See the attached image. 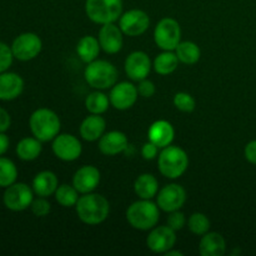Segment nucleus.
I'll return each instance as SVG.
<instances>
[{
	"mask_svg": "<svg viewBox=\"0 0 256 256\" xmlns=\"http://www.w3.org/2000/svg\"><path fill=\"white\" fill-rule=\"evenodd\" d=\"M118 69L108 60L96 59L85 68L84 78L88 84L96 90L112 89L118 82Z\"/></svg>",
	"mask_w": 256,
	"mask_h": 256,
	"instance_id": "obj_5",
	"label": "nucleus"
},
{
	"mask_svg": "<svg viewBox=\"0 0 256 256\" xmlns=\"http://www.w3.org/2000/svg\"><path fill=\"white\" fill-rule=\"evenodd\" d=\"M100 46L106 54H116L122 49L124 44V32H122L119 25L115 22L102 25L99 30Z\"/></svg>",
	"mask_w": 256,
	"mask_h": 256,
	"instance_id": "obj_16",
	"label": "nucleus"
},
{
	"mask_svg": "<svg viewBox=\"0 0 256 256\" xmlns=\"http://www.w3.org/2000/svg\"><path fill=\"white\" fill-rule=\"evenodd\" d=\"M58 186H59V180L55 172L50 170L38 172L32 179V188L34 190L35 195L42 198H49L55 194Z\"/></svg>",
	"mask_w": 256,
	"mask_h": 256,
	"instance_id": "obj_22",
	"label": "nucleus"
},
{
	"mask_svg": "<svg viewBox=\"0 0 256 256\" xmlns=\"http://www.w3.org/2000/svg\"><path fill=\"white\" fill-rule=\"evenodd\" d=\"M100 50H102V46H100L99 39L92 35H85L78 42L76 52L80 59L86 64L98 59Z\"/></svg>",
	"mask_w": 256,
	"mask_h": 256,
	"instance_id": "obj_25",
	"label": "nucleus"
},
{
	"mask_svg": "<svg viewBox=\"0 0 256 256\" xmlns=\"http://www.w3.org/2000/svg\"><path fill=\"white\" fill-rule=\"evenodd\" d=\"M134 192L139 199L152 200V198H156L159 192V182L152 174L145 172L135 179Z\"/></svg>",
	"mask_w": 256,
	"mask_h": 256,
	"instance_id": "obj_24",
	"label": "nucleus"
},
{
	"mask_svg": "<svg viewBox=\"0 0 256 256\" xmlns=\"http://www.w3.org/2000/svg\"><path fill=\"white\" fill-rule=\"evenodd\" d=\"M160 208L149 199H140L132 202L126 210V220L136 230L148 232L159 222Z\"/></svg>",
	"mask_w": 256,
	"mask_h": 256,
	"instance_id": "obj_4",
	"label": "nucleus"
},
{
	"mask_svg": "<svg viewBox=\"0 0 256 256\" xmlns=\"http://www.w3.org/2000/svg\"><path fill=\"white\" fill-rule=\"evenodd\" d=\"M226 252V242L219 232H208L202 236L199 254L202 256H222Z\"/></svg>",
	"mask_w": 256,
	"mask_h": 256,
	"instance_id": "obj_23",
	"label": "nucleus"
},
{
	"mask_svg": "<svg viewBox=\"0 0 256 256\" xmlns=\"http://www.w3.org/2000/svg\"><path fill=\"white\" fill-rule=\"evenodd\" d=\"M188 228L194 235L202 236L210 230V220L202 212H194L188 220Z\"/></svg>",
	"mask_w": 256,
	"mask_h": 256,
	"instance_id": "obj_32",
	"label": "nucleus"
},
{
	"mask_svg": "<svg viewBox=\"0 0 256 256\" xmlns=\"http://www.w3.org/2000/svg\"><path fill=\"white\" fill-rule=\"evenodd\" d=\"M10 146V140L5 132H0V156L5 154L9 150Z\"/></svg>",
	"mask_w": 256,
	"mask_h": 256,
	"instance_id": "obj_41",
	"label": "nucleus"
},
{
	"mask_svg": "<svg viewBox=\"0 0 256 256\" xmlns=\"http://www.w3.org/2000/svg\"><path fill=\"white\" fill-rule=\"evenodd\" d=\"M165 255H166V256H172V255L182 256V255H184V254H182V252H179V250H172V249H170L169 252H165Z\"/></svg>",
	"mask_w": 256,
	"mask_h": 256,
	"instance_id": "obj_42",
	"label": "nucleus"
},
{
	"mask_svg": "<svg viewBox=\"0 0 256 256\" xmlns=\"http://www.w3.org/2000/svg\"><path fill=\"white\" fill-rule=\"evenodd\" d=\"M186 202V192L179 184H168L159 190L156 195V204L160 210L172 212L180 210Z\"/></svg>",
	"mask_w": 256,
	"mask_h": 256,
	"instance_id": "obj_12",
	"label": "nucleus"
},
{
	"mask_svg": "<svg viewBox=\"0 0 256 256\" xmlns=\"http://www.w3.org/2000/svg\"><path fill=\"white\" fill-rule=\"evenodd\" d=\"M110 99L106 94L102 92V90H96V92H90L85 99V108L90 114H98L102 115L109 109Z\"/></svg>",
	"mask_w": 256,
	"mask_h": 256,
	"instance_id": "obj_29",
	"label": "nucleus"
},
{
	"mask_svg": "<svg viewBox=\"0 0 256 256\" xmlns=\"http://www.w3.org/2000/svg\"><path fill=\"white\" fill-rule=\"evenodd\" d=\"M158 155H159V146L154 144L152 142H148L142 145V156L145 160H154L156 159Z\"/></svg>",
	"mask_w": 256,
	"mask_h": 256,
	"instance_id": "obj_38",
	"label": "nucleus"
},
{
	"mask_svg": "<svg viewBox=\"0 0 256 256\" xmlns=\"http://www.w3.org/2000/svg\"><path fill=\"white\" fill-rule=\"evenodd\" d=\"M76 215L86 225H99L108 219L110 214L109 200L100 194H82L75 205Z\"/></svg>",
	"mask_w": 256,
	"mask_h": 256,
	"instance_id": "obj_1",
	"label": "nucleus"
},
{
	"mask_svg": "<svg viewBox=\"0 0 256 256\" xmlns=\"http://www.w3.org/2000/svg\"><path fill=\"white\" fill-rule=\"evenodd\" d=\"M172 102H174V106L182 112H194L195 106H196V102H195V99L192 98V95H190L189 92H176Z\"/></svg>",
	"mask_w": 256,
	"mask_h": 256,
	"instance_id": "obj_33",
	"label": "nucleus"
},
{
	"mask_svg": "<svg viewBox=\"0 0 256 256\" xmlns=\"http://www.w3.org/2000/svg\"><path fill=\"white\" fill-rule=\"evenodd\" d=\"M119 26L124 35L128 36H140L150 26V18L144 10L130 9L122 12L119 18Z\"/></svg>",
	"mask_w": 256,
	"mask_h": 256,
	"instance_id": "obj_10",
	"label": "nucleus"
},
{
	"mask_svg": "<svg viewBox=\"0 0 256 256\" xmlns=\"http://www.w3.org/2000/svg\"><path fill=\"white\" fill-rule=\"evenodd\" d=\"M29 128L32 136L42 142H52L59 135L62 122L55 112L48 108L36 109L29 118Z\"/></svg>",
	"mask_w": 256,
	"mask_h": 256,
	"instance_id": "obj_2",
	"label": "nucleus"
},
{
	"mask_svg": "<svg viewBox=\"0 0 256 256\" xmlns=\"http://www.w3.org/2000/svg\"><path fill=\"white\" fill-rule=\"evenodd\" d=\"M12 60H14V55H12V46L0 42V72H8L12 66Z\"/></svg>",
	"mask_w": 256,
	"mask_h": 256,
	"instance_id": "obj_35",
	"label": "nucleus"
},
{
	"mask_svg": "<svg viewBox=\"0 0 256 256\" xmlns=\"http://www.w3.org/2000/svg\"><path fill=\"white\" fill-rule=\"evenodd\" d=\"M99 150L102 155L106 156H115L129 148V142H128L126 135L119 130H112V132H104L99 140Z\"/></svg>",
	"mask_w": 256,
	"mask_h": 256,
	"instance_id": "obj_18",
	"label": "nucleus"
},
{
	"mask_svg": "<svg viewBox=\"0 0 256 256\" xmlns=\"http://www.w3.org/2000/svg\"><path fill=\"white\" fill-rule=\"evenodd\" d=\"M30 209H32V212L38 218H44L52 210V205L48 202L46 198L39 196L36 199L32 200V205H30Z\"/></svg>",
	"mask_w": 256,
	"mask_h": 256,
	"instance_id": "obj_34",
	"label": "nucleus"
},
{
	"mask_svg": "<svg viewBox=\"0 0 256 256\" xmlns=\"http://www.w3.org/2000/svg\"><path fill=\"white\" fill-rule=\"evenodd\" d=\"M24 92V79L12 72H0V100L12 102Z\"/></svg>",
	"mask_w": 256,
	"mask_h": 256,
	"instance_id": "obj_19",
	"label": "nucleus"
},
{
	"mask_svg": "<svg viewBox=\"0 0 256 256\" xmlns=\"http://www.w3.org/2000/svg\"><path fill=\"white\" fill-rule=\"evenodd\" d=\"M186 218L185 214L180 210H175V212H169V216H168V225L172 228L175 232H179L182 228L186 225Z\"/></svg>",
	"mask_w": 256,
	"mask_h": 256,
	"instance_id": "obj_36",
	"label": "nucleus"
},
{
	"mask_svg": "<svg viewBox=\"0 0 256 256\" xmlns=\"http://www.w3.org/2000/svg\"><path fill=\"white\" fill-rule=\"evenodd\" d=\"M18 168L14 162L5 156H0V188H8L16 182Z\"/></svg>",
	"mask_w": 256,
	"mask_h": 256,
	"instance_id": "obj_31",
	"label": "nucleus"
},
{
	"mask_svg": "<svg viewBox=\"0 0 256 256\" xmlns=\"http://www.w3.org/2000/svg\"><path fill=\"white\" fill-rule=\"evenodd\" d=\"M138 92H139L140 96L142 98H152V95L155 94L156 89H155V84L149 80L146 79H142L139 82V85H138Z\"/></svg>",
	"mask_w": 256,
	"mask_h": 256,
	"instance_id": "obj_37",
	"label": "nucleus"
},
{
	"mask_svg": "<svg viewBox=\"0 0 256 256\" xmlns=\"http://www.w3.org/2000/svg\"><path fill=\"white\" fill-rule=\"evenodd\" d=\"M138 96H139L138 88L132 82H116L110 90V105L116 110H128L134 106Z\"/></svg>",
	"mask_w": 256,
	"mask_h": 256,
	"instance_id": "obj_14",
	"label": "nucleus"
},
{
	"mask_svg": "<svg viewBox=\"0 0 256 256\" xmlns=\"http://www.w3.org/2000/svg\"><path fill=\"white\" fill-rule=\"evenodd\" d=\"M12 52L15 59L20 62H30L40 54L42 49V42L35 32H22L18 35L12 42Z\"/></svg>",
	"mask_w": 256,
	"mask_h": 256,
	"instance_id": "obj_9",
	"label": "nucleus"
},
{
	"mask_svg": "<svg viewBox=\"0 0 256 256\" xmlns=\"http://www.w3.org/2000/svg\"><path fill=\"white\" fill-rule=\"evenodd\" d=\"M122 0H85L86 16L100 25L118 22L122 14Z\"/></svg>",
	"mask_w": 256,
	"mask_h": 256,
	"instance_id": "obj_6",
	"label": "nucleus"
},
{
	"mask_svg": "<svg viewBox=\"0 0 256 256\" xmlns=\"http://www.w3.org/2000/svg\"><path fill=\"white\" fill-rule=\"evenodd\" d=\"M245 159L250 162V164L256 165V140H252L246 144L244 149Z\"/></svg>",
	"mask_w": 256,
	"mask_h": 256,
	"instance_id": "obj_39",
	"label": "nucleus"
},
{
	"mask_svg": "<svg viewBox=\"0 0 256 256\" xmlns=\"http://www.w3.org/2000/svg\"><path fill=\"white\" fill-rule=\"evenodd\" d=\"M179 59L172 50H162V54L155 58L152 68L159 75H170L179 66Z\"/></svg>",
	"mask_w": 256,
	"mask_h": 256,
	"instance_id": "obj_27",
	"label": "nucleus"
},
{
	"mask_svg": "<svg viewBox=\"0 0 256 256\" xmlns=\"http://www.w3.org/2000/svg\"><path fill=\"white\" fill-rule=\"evenodd\" d=\"M154 42L162 50L174 52L182 42V28L178 20L162 18L154 29Z\"/></svg>",
	"mask_w": 256,
	"mask_h": 256,
	"instance_id": "obj_7",
	"label": "nucleus"
},
{
	"mask_svg": "<svg viewBox=\"0 0 256 256\" xmlns=\"http://www.w3.org/2000/svg\"><path fill=\"white\" fill-rule=\"evenodd\" d=\"M174 52L179 62L185 65L196 64L202 56V50H200L199 45L194 42H189V40L180 42Z\"/></svg>",
	"mask_w": 256,
	"mask_h": 256,
	"instance_id": "obj_28",
	"label": "nucleus"
},
{
	"mask_svg": "<svg viewBox=\"0 0 256 256\" xmlns=\"http://www.w3.org/2000/svg\"><path fill=\"white\" fill-rule=\"evenodd\" d=\"M15 152H16L18 158L22 162H32V160L38 159L42 154V142L35 136L24 138L16 144Z\"/></svg>",
	"mask_w": 256,
	"mask_h": 256,
	"instance_id": "obj_26",
	"label": "nucleus"
},
{
	"mask_svg": "<svg viewBox=\"0 0 256 256\" xmlns=\"http://www.w3.org/2000/svg\"><path fill=\"white\" fill-rule=\"evenodd\" d=\"M189 166V156L182 148L169 145L160 152L158 156V169L162 176L168 179H178L182 176Z\"/></svg>",
	"mask_w": 256,
	"mask_h": 256,
	"instance_id": "obj_3",
	"label": "nucleus"
},
{
	"mask_svg": "<svg viewBox=\"0 0 256 256\" xmlns=\"http://www.w3.org/2000/svg\"><path fill=\"white\" fill-rule=\"evenodd\" d=\"M176 244V232L169 225L152 228L146 238V245L155 254H165Z\"/></svg>",
	"mask_w": 256,
	"mask_h": 256,
	"instance_id": "obj_13",
	"label": "nucleus"
},
{
	"mask_svg": "<svg viewBox=\"0 0 256 256\" xmlns=\"http://www.w3.org/2000/svg\"><path fill=\"white\" fill-rule=\"evenodd\" d=\"M174 136L175 129L172 122H169L168 120H156L150 125L149 130H148L149 142H154L156 146H159V149H164V148L172 145Z\"/></svg>",
	"mask_w": 256,
	"mask_h": 256,
	"instance_id": "obj_20",
	"label": "nucleus"
},
{
	"mask_svg": "<svg viewBox=\"0 0 256 256\" xmlns=\"http://www.w3.org/2000/svg\"><path fill=\"white\" fill-rule=\"evenodd\" d=\"M152 60L149 55L145 52H132L129 56L125 59L124 69L129 79L134 82H140L142 79H146L152 72Z\"/></svg>",
	"mask_w": 256,
	"mask_h": 256,
	"instance_id": "obj_15",
	"label": "nucleus"
},
{
	"mask_svg": "<svg viewBox=\"0 0 256 256\" xmlns=\"http://www.w3.org/2000/svg\"><path fill=\"white\" fill-rule=\"evenodd\" d=\"M55 156L62 162H75L82 152V145L76 136L72 134H59L52 144Z\"/></svg>",
	"mask_w": 256,
	"mask_h": 256,
	"instance_id": "obj_11",
	"label": "nucleus"
},
{
	"mask_svg": "<svg viewBox=\"0 0 256 256\" xmlns=\"http://www.w3.org/2000/svg\"><path fill=\"white\" fill-rule=\"evenodd\" d=\"M106 129V122L102 115L90 114L82 122L79 128L80 136L85 142H98L104 135Z\"/></svg>",
	"mask_w": 256,
	"mask_h": 256,
	"instance_id": "obj_21",
	"label": "nucleus"
},
{
	"mask_svg": "<svg viewBox=\"0 0 256 256\" xmlns=\"http://www.w3.org/2000/svg\"><path fill=\"white\" fill-rule=\"evenodd\" d=\"M12 125V118L10 114L4 109L0 108V132H5Z\"/></svg>",
	"mask_w": 256,
	"mask_h": 256,
	"instance_id": "obj_40",
	"label": "nucleus"
},
{
	"mask_svg": "<svg viewBox=\"0 0 256 256\" xmlns=\"http://www.w3.org/2000/svg\"><path fill=\"white\" fill-rule=\"evenodd\" d=\"M102 174L94 165H84L75 172L72 176V185L80 194L92 192L100 184Z\"/></svg>",
	"mask_w": 256,
	"mask_h": 256,
	"instance_id": "obj_17",
	"label": "nucleus"
},
{
	"mask_svg": "<svg viewBox=\"0 0 256 256\" xmlns=\"http://www.w3.org/2000/svg\"><path fill=\"white\" fill-rule=\"evenodd\" d=\"M34 190L25 182H14L5 188L2 202L12 212H24L30 208L34 200Z\"/></svg>",
	"mask_w": 256,
	"mask_h": 256,
	"instance_id": "obj_8",
	"label": "nucleus"
},
{
	"mask_svg": "<svg viewBox=\"0 0 256 256\" xmlns=\"http://www.w3.org/2000/svg\"><path fill=\"white\" fill-rule=\"evenodd\" d=\"M79 194L80 192L75 189L74 185L62 184L58 186L54 196L58 204L62 205V206L72 208L76 205L78 200H79Z\"/></svg>",
	"mask_w": 256,
	"mask_h": 256,
	"instance_id": "obj_30",
	"label": "nucleus"
}]
</instances>
